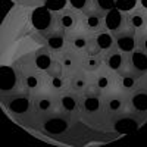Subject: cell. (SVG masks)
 Returning <instances> with one entry per match:
<instances>
[{
  "instance_id": "cell-21",
  "label": "cell",
  "mask_w": 147,
  "mask_h": 147,
  "mask_svg": "<svg viewBox=\"0 0 147 147\" xmlns=\"http://www.w3.org/2000/svg\"><path fill=\"white\" fill-rule=\"evenodd\" d=\"M93 41H94V44L97 46V49H99V50L103 53V52L109 50L110 47L115 46V37H113V34L110 32V31H107V30L103 28V30H100V31L94 32Z\"/></svg>"
},
{
  "instance_id": "cell-5",
  "label": "cell",
  "mask_w": 147,
  "mask_h": 147,
  "mask_svg": "<svg viewBox=\"0 0 147 147\" xmlns=\"http://www.w3.org/2000/svg\"><path fill=\"white\" fill-rule=\"evenodd\" d=\"M44 38V43L46 46L50 49V50L57 55L60 53L62 50H65V49L68 47V38H66V31L62 28V27H56L53 28L52 31H49L43 35Z\"/></svg>"
},
{
  "instance_id": "cell-30",
  "label": "cell",
  "mask_w": 147,
  "mask_h": 147,
  "mask_svg": "<svg viewBox=\"0 0 147 147\" xmlns=\"http://www.w3.org/2000/svg\"><path fill=\"white\" fill-rule=\"evenodd\" d=\"M44 6L53 12H59L68 6V0H44Z\"/></svg>"
},
{
  "instance_id": "cell-10",
  "label": "cell",
  "mask_w": 147,
  "mask_h": 147,
  "mask_svg": "<svg viewBox=\"0 0 147 147\" xmlns=\"http://www.w3.org/2000/svg\"><path fill=\"white\" fill-rule=\"evenodd\" d=\"M56 57L60 62V65L63 66L66 74H71V72H74V71H77V69L81 68V57L82 56H80V53L75 52V50H72L71 47L69 49L66 47L65 50L57 53Z\"/></svg>"
},
{
  "instance_id": "cell-20",
  "label": "cell",
  "mask_w": 147,
  "mask_h": 147,
  "mask_svg": "<svg viewBox=\"0 0 147 147\" xmlns=\"http://www.w3.org/2000/svg\"><path fill=\"white\" fill-rule=\"evenodd\" d=\"M96 87L99 88L102 93L105 91H109L110 88H112V85H115V75L112 71H109L107 68L105 71H97L96 72V77H94V81Z\"/></svg>"
},
{
  "instance_id": "cell-11",
  "label": "cell",
  "mask_w": 147,
  "mask_h": 147,
  "mask_svg": "<svg viewBox=\"0 0 147 147\" xmlns=\"http://www.w3.org/2000/svg\"><path fill=\"white\" fill-rule=\"evenodd\" d=\"M59 105L66 113H75L81 110V93L74 90H65L59 96Z\"/></svg>"
},
{
  "instance_id": "cell-2",
  "label": "cell",
  "mask_w": 147,
  "mask_h": 147,
  "mask_svg": "<svg viewBox=\"0 0 147 147\" xmlns=\"http://www.w3.org/2000/svg\"><path fill=\"white\" fill-rule=\"evenodd\" d=\"M102 91L96 87L94 82H90L82 93H81V109L87 113L99 112L103 106Z\"/></svg>"
},
{
  "instance_id": "cell-4",
  "label": "cell",
  "mask_w": 147,
  "mask_h": 147,
  "mask_svg": "<svg viewBox=\"0 0 147 147\" xmlns=\"http://www.w3.org/2000/svg\"><path fill=\"white\" fill-rule=\"evenodd\" d=\"M113 37H115V46L125 55H129L134 49H137V31L132 27L127 25L125 28L115 32Z\"/></svg>"
},
{
  "instance_id": "cell-16",
  "label": "cell",
  "mask_w": 147,
  "mask_h": 147,
  "mask_svg": "<svg viewBox=\"0 0 147 147\" xmlns=\"http://www.w3.org/2000/svg\"><path fill=\"white\" fill-rule=\"evenodd\" d=\"M128 105V99L127 96L121 94V93H115V94H110L107 96L106 99L103 100V106L107 112L110 113H119L122 112Z\"/></svg>"
},
{
  "instance_id": "cell-28",
  "label": "cell",
  "mask_w": 147,
  "mask_h": 147,
  "mask_svg": "<svg viewBox=\"0 0 147 147\" xmlns=\"http://www.w3.org/2000/svg\"><path fill=\"white\" fill-rule=\"evenodd\" d=\"M68 6L82 15L93 7V0H68Z\"/></svg>"
},
{
  "instance_id": "cell-29",
  "label": "cell",
  "mask_w": 147,
  "mask_h": 147,
  "mask_svg": "<svg viewBox=\"0 0 147 147\" xmlns=\"http://www.w3.org/2000/svg\"><path fill=\"white\" fill-rule=\"evenodd\" d=\"M138 6V0H115V7L122 12H129Z\"/></svg>"
},
{
  "instance_id": "cell-19",
  "label": "cell",
  "mask_w": 147,
  "mask_h": 147,
  "mask_svg": "<svg viewBox=\"0 0 147 147\" xmlns=\"http://www.w3.org/2000/svg\"><path fill=\"white\" fill-rule=\"evenodd\" d=\"M128 66L134 71L138 72H146L147 71V53L143 52L141 49H134L128 55Z\"/></svg>"
},
{
  "instance_id": "cell-22",
  "label": "cell",
  "mask_w": 147,
  "mask_h": 147,
  "mask_svg": "<svg viewBox=\"0 0 147 147\" xmlns=\"http://www.w3.org/2000/svg\"><path fill=\"white\" fill-rule=\"evenodd\" d=\"M57 103H59V97L52 94H40L34 99V106L40 112H52Z\"/></svg>"
},
{
  "instance_id": "cell-18",
  "label": "cell",
  "mask_w": 147,
  "mask_h": 147,
  "mask_svg": "<svg viewBox=\"0 0 147 147\" xmlns=\"http://www.w3.org/2000/svg\"><path fill=\"white\" fill-rule=\"evenodd\" d=\"M53 52L49 49L47 46L44 47H40V49H37L35 53H34V62H35V66L38 71H47L49 66L52 65L53 62Z\"/></svg>"
},
{
  "instance_id": "cell-7",
  "label": "cell",
  "mask_w": 147,
  "mask_h": 147,
  "mask_svg": "<svg viewBox=\"0 0 147 147\" xmlns=\"http://www.w3.org/2000/svg\"><path fill=\"white\" fill-rule=\"evenodd\" d=\"M81 24L88 32H97L105 28V12L91 7L81 15Z\"/></svg>"
},
{
  "instance_id": "cell-9",
  "label": "cell",
  "mask_w": 147,
  "mask_h": 147,
  "mask_svg": "<svg viewBox=\"0 0 147 147\" xmlns=\"http://www.w3.org/2000/svg\"><path fill=\"white\" fill-rule=\"evenodd\" d=\"M66 38H68V47H71L72 50L78 53H85L90 44L91 35L88 34V31L72 30V31H66Z\"/></svg>"
},
{
  "instance_id": "cell-25",
  "label": "cell",
  "mask_w": 147,
  "mask_h": 147,
  "mask_svg": "<svg viewBox=\"0 0 147 147\" xmlns=\"http://www.w3.org/2000/svg\"><path fill=\"white\" fill-rule=\"evenodd\" d=\"M68 128V119L63 116H56V118H49L44 124V129L52 132V134H60Z\"/></svg>"
},
{
  "instance_id": "cell-14",
  "label": "cell",
  "mask_w": 147,
  "mask_h": 147,
  "mask_svg": "<svg viewBox=\"0 0 147 147\" xmlns=\"http://www.w3.org/2000/svg\"><path fill=\"white\" fill-rule=\"evenodd\" d=\"M127 16H128V25L132 27L136 31L147 30V10L143 9L141 6H137L132 10L127 12Z\"/></svg>"
},
{
  "instance_id": "cell-1",
  "label": "cell",
  "mask_w": 147,
  "mask_h": 147,
  "mask_svg": "<svg viewBox=\"0 0 147 147\" xmlns=\"http://www.w3.org/2000/svg\"><path fill=\"white\" fill-rule=\"evenodd\" d=\"M31 24L32 27L38 31L41 35L46 32L52 31L53 28L57 27V19H56V12L47 9L46 6L37 7L32 15H31Z\"/></svg>"
},
{
  "instance_id": "cell-17",
  "label": "cell",
  "mask_w": 147,
  "mask_h": 147,
  "mask_svg": "<svg viewBox=\"0 0 147 147\" xmlns=\"http://www.w3.org/2000/svg\"><path fill=\"white\" fill-rule=\"evenodd\" d=\"M143 75V72H138V71H134L131 69L129 66L119 74V84L121 87L124 88L125 91H132L136 88V85L140 82V78Z\"/></svg>"
},
{
  "instance_id": "cell-12",
  "label": "cell",
  "mask_w": 147,
  "mask_h": 147,
  "mask_svg": "<svg viewBox=\"0 0 147 147\" xmlns=\"http://www.w3.org/2000/svg\"><path fill=\"white\" fill-rule=\"evenodd\" d=\"M5 103L13 113H25L31 107V97L27 93H15L9 94Z\"/></svg>"
},
{
  "instance_id": "cell-24",
  "label": "cell",
  "mask_w": 147,
  "mask_h": 147,
  "mask_svg": "<svg viewBox=\"0 0 147 147\" xmlns=\"http://www.w3.org/2000/svg\"><path fill=\"white\" fill-rule=\"evenodd\" d=\"M16 85V75L10 68H0V90H13Z\"/></svg>"
},
{
  "instance_id": "cell-3",
  "label": "cell",
  "mask_w": 147,
  "mask_h": 147,
  "mask_svg": "<svg viewBox=\"0 0 147 147\" xmlns=\"http://www.w3.org/2000/svg\"><path fill=\"white\" fill-rule=\"evenodd\" d=\"M102 56H103V65L109 71H112L113 74H118L119 75L121 72H124L128 68V55L121 52L116 46L103 52Z\"/></svg>"
},
{
  "instance_id": "cell-33",
  "label": "cell",
  "mask_w": 147,
  "mask_h": 147,
  "mask_svg": "<svg viewBox=\"0 0 147 147\" xmlns=\"http://www.w3.org/2000/svg\"><path fill=\"white\" fill-rule=\"evenodd\" d=\"M138 6H141L143 9L147 10V0H138Z\"/></svg>"
},
{
  "instance_id": "cell-23",
  "label": "cell",
  "mask_w": 147,
  "mask_h": 147,
  "mask_svg": "<svg viewBox=\"0 0 147 147\" xmlns=\"http://www.w3.org/2000/svg\"><path fill=\"white\" fill-rule=\"evenodd\" d=\"M103 66V56L102 55H85L81 57V68L88 74H96Z\"/></svg>"
},
{
  "instance_id": "cell-26",
  "label": "cell",
  "mask_w": 147,
  "mask_h": 147,
  "mask_svg": "<svg viewBox=\"0 0 147 147\" xmlns=\"http://www.w3.org/2000/svg\"><path fill=\"white\" fill-rule=\"evenodd\" d=\"M49 82H50V87H52L56 93H62V91H65V90L69 88V84H68V74L49 77Z\"/></svg>"
},
{
  "instance_id": "cell-8",
  "label": "cell",
  "mask_w": 147,
  "mask_h": 147,
  "mask_svg": "<svg viewBox=\"0 0 147 147\" xmlns=\"http://www.w3.org/2000/svg\"><path fill=\"white\" fill-rule=\"evenodd\" d=\"M56 19L59 27H62L65 31H72L77 30V27L81 24V13L66 6L62 10L56 12Z\"/></svg>"
},
{
  "instance_id": "cell-32",
  "label": "cell",
  "mask_w": 147,
  "mask_h": 147,
  "mask_svg": "<svg viewBox=\"0 0 147 147\" xmlns=\"http://www.w3.org/2000/svg\"><path fill=\"white\" fill-rule=\"evenodd\" d=\"M137 47L147 53V30L137 31Z\"/></svg>"
},
{
  "instance_id": "cell-31",
  "label": "cell",
  "mask_w": 147,
  "mask_h": 147,
  "mask_svg": "<svg viewBox=\"0 0 147 147\" xmlns=\"http://www.w3.org/2000/svg\"><path fill=\"white\" fill-rule=\"evenodd\" d=\"M93 7L102 12H107L109 9L115 7V0H93Z\"/></svg>"
},
{
  "instance_id": "cell-27",
  "label": "cell",
  "mask_w": 147,
  "mask_h": 147,
  "mask_svg": "<svg viewBox=\"0 0 147 147\" xmlns=\"http://www.w3.org/2000/svg\"><path fill=\"white\" fill-rule=\"evenodd\" d=\"M24 82H25V85L30 90H37V88L41 87L43 77L40 75V74H37V72H30V74H27V75L24 77Z\"/></svg>"
},
{
  "instance_id": "cell-13",
  "label": "cell",
  "mask_w": 147,
  "mask_h": 147,
  "mask_svg": "<svg viewBox=\"0 0 147 147\" xmlns=\"http://www.w3.org/2000/svg\"><path fill=\"white\" fill-rule=\"evenodd\" d=\"M68 84H69V90L82 93L90 84V74L87 71H84L82 68H80L77 71L68 74Z\"/></svg>"
},
{
  "instance_id": "cell-15",
  "label": "cell",
  "mask_w": 147,
  "mask_h": 147,
  "mask_svg": "<svg viewBox=\"0 0 147 147\" xmlns=\"http://www.w3.org/2000/svg\"><path fill=\"white\" fill-rule=\"evenodd\" d=\"M129 103L136 112H147V87H141L137 84L129 97Z\"/></svg>"
},
{
  "instance_id": "cell-6",
  "label": "cell",
  "mask_w": 147,
  "mask_h": 147,
  "mask_svg": "<svg viewBox=\"0 0 147 147\" xmlns=\"http://www.w3.org/2000/svg\"><path fill=\"white\" fill-rule=\"evenodd\" d=\"M127 25H128L127 12H122L118 7L109 9L107 12H105V30L115 34L119 30L125 28Z\"/></svg>"
}]
</instances>
